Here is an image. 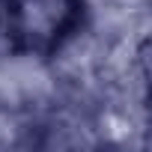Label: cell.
Wrapping results in <instances>:
<instances>
[{"label":"cell","mask_w":152,"mask_h":152,"mask_svg":"<svg viewBox=\"0 0 152 152\" xmlns=\"http://www.w3.org/2000/svg\"><path fill=\"white\" fill-rule=\"evenodd\" d=\"M36 6H54V9H60V0H36ZM51 21H54V12H51V9H36V12L24 15V24H27V30H33V27H42V24H51Z\"/></svg>","instance_id":"obj_1"}]
</instances>
